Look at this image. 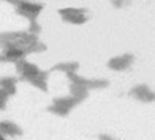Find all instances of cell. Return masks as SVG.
<instances>
[{
	"label": "cell",
	"instance_id": "17",
	"mask_svg": "<svg viewBox=\"0 0 155 140\" xmlns=\"http://www.w3.org/2000/svg\"><path fill=\"white\" fill-rule=\"evenodd\" d=\"M0 140H5V137H3L2 134H0Z\"/></svg>",
	"mask_w": 155,
	"mask_h": 140
},
{
	"label": "cell",
	"instance_id": "13",
	"mask_svg": "<svg viewBox=\"0 0 155 140\" xmlns=\"http://www.w3.org/2000/svg\"><path fill=\"white\" fill-rule=\"evenodd\" d=\"M30 35H33V33H37V32H40V26H38V23L37 21H32V24H30Z\"/></svg>",
	"mask_w": 155,
	"mask_h": 140
},
{
	"label": "cell",
	"instance_id": "10",
	"mask_svg": "<svg viewBox=\"0 0 155 140\" xmlns=\"http://www.w3.org/2000/svg\"><path fill=\"white\" fill-rule=\"evenodd\" d=\"M59 13L65 18V16H71V15H86L84 8H62L59 10Z\"/></svg>",
	"mask_w": 155,
	"mask_h": 140
},
{
	"label": "cell",
	"instance_id": "4",
	"mask_svg": "<svg viewBox=\"0 0 155 140\" xmlns=\"http://www.w3.org/2000/svg\"><path fill=\"white\" fill-rule=\"evenodd\" d=\"M78 103H81L79 99H76L73 96H68V97H57V99H54V105H59V107L65 108V110H71L73 107H76Z\"/></svg>",
	"mask_w": 155,
	"mask_h": 140
},
{
	"label": "cell",
	"instance_id": "6",
	"mask_svg": "<svg viewBox=\"0 0 155 140\" xmlns=\"http://www.w3.org/2000/svg\"><path fill=\"white\" fill-rule=\"evenodd\" d=\"M78 68H79L78 62H62V64L52 67V70H62V72H67V73H76Z\"/></svg>",
	"mask_w": 155,
	"mask_h": 140
},
{
	"label": "cell",
	"instance_id": "8",
	"mask_svg": "<svg viewBox=\"0 0 155 140\" xmlns=\"http://www.w3.org/2000/svg\"><path fill=\"white\" fill-rule=\"evenodd\" d=\"M65 23H71V24H84L87 21L86 15H71V16H65L63 18Z\"/></svg>",
	"mask_w": 155,
	"mask_h": 140
},
{
	"label": "cell",
	"instance_id": "11",
	"mask_svg": "<svg viewBox=\"0 0 155 140\" xmlns=\"http://www.w3.org/2000/svg\"><path fill=\"white\" fill-rule=\"evenodd\" d=\"M29 83H30V85H33V86H37V88H40L41 91H48L46 80H41V78H38V76H35V78H30Z\"/></svg>",
	"mask_w": 155,
	"mask_h": 140
},
{
	"label": "cell",
	"instance_id": "12",
	"mask_svg": "<svg viewBox=\"0 0 155 140\" xmlns=\"http://www.w3.org/2000/svg\"><path fill=\"white\" fill-rule=\"evenodd\" d=\"M49 111H51V113H54V115H59V116H67L70 111L68 110H65V108H62V107H59V105H51V107L48 108Z\"/></svg>",
	"mask_w": 155,
	"mask_h": 140
},
{
	"label": "cell",
	"instance_id": "1",
	"mask_svg": "<svg viewBox=\"0 0 155 140\" xmlns=\"http://www.w3.org/2000/svg\"><path fill=\"white\" fill-rule=\"evenodd\" d=\"M43 10L41 3H30V2H18V13L27 16L30 21H37L38 13Z\"/></svg>",
	"mask_w": 155,
	"mask_h": 140
},
{
	"label": "cell",
	"instance_id": "9",
	"mask_svg": "<svg viewBox=\"0 0 155 140\" xmlns=\"http://www.w3.org/2000/svg\"><path fill=\"white\" fill-rule=\"evenodd\" d=\"M109 85V81L108 80H89V83H87V86H86V89L89 91V89H98V88H106Z\"/></svg>",
	"mask_w": 155,
	"mask_h": 140
},
{
	"label": "cell",
	"instance_id": "7",
	"mask_svg": "<svg viewBox=\"0 0 155 140\" xmlns=\"http://www.w3.org/2000/svg\"><path fill=\"white\" fill-rule=\"evenodd\" d=\"M70 91H71V96L76 97V99H79L81 102L87 97L89 94V91L86 88H82V86H78V85H70Z\"/></svg>",
	"mask_w": 155,
	"mask_h": 140
},
{
	"label": "cell",
	"instance_id": "15",
	"mask_svg": "<svg viewBox=\"0 0 155 140\" xmlns=\"http://www.w3.org/2000/svg\"><path fill=\"white\" fill-rule=\"evenodd\" d=\"M98 138H100V140H116V138H112L108 134H100V137H98Z\"/></svg>",
	"mask_w": 155,
	"mask_h": 140
},
{
	"label": "cell",
	"instance_id": "14",
	"mask_svg": "<svg viewBox=\"0 0 155 140\" xmlns=\"http://www.w3.org/2000/svg\"><path fill=\"white\" fill-rule=\"evenodd\" d=\"M8 97H10V94L6 93L5 89H2V88H0V100H3V102H6V99H8Z\"/></svg>",
	"mask_w": 155,
	"mask_h": 140
},
{
	"label": "cell",
	"instance_id": "2",
	"mask_svg": "<svg viewBox=\"0 0 155 140\" xmlns=\"http://www.w3.org/2000/svg\"><path fill=\"white\" fill-rule=\"evenodd\" d=\"M131 62H133V54H124V56H117V58L111 59L108 62V67L112 70H125L130 67Z\"/></svg>",
	"mask_w": 155,
	"mask_h": 140
},
{
	"label": "cell",
	"instance_id": "3",
	"mask_svg": "<svg viewBox=\"0 0 155 140\" xmlns=\"http://www.w3.org/2000/svg\"><path fill=\"white\" fill-rule=\"evenodd\" d=\"M131 94H135L136 99L143 100V102H152L153 100V93L147 88L146 85H141V86H136L135 89L131 91Z\"/></svg>",
	"mask_w": 155,
	"mask_h": 140
},
{
	"label": "cell",
	"instance_id": "5",
	"mask_svg": "<svg viewBox=\"0 0 155 140\" xmlns=\"http://www.w3.org/2000/svg\"><path fill=\"white\" fill-rule=\"evenodd\" d=\"M16 83H18V80L15 76H3V78H0V88L5 89L10 96H13L16 93V86H15Z\"/></svg>",
	"mask_w": 155,
	"mask_h": 140
},
{
	"label": "cell",
	"instance_id": "16",
	"mask_svg": "<svg viewBox=\"0 0 155 140\" xmlns=\"http://www.w3.org/2000/svg\"><path fill=\"white\" fill-rule=\"evenodd\" d=\"M5 105H6V102H3V100H0V110H3V108H5Z\"/></svg>",
	"mask_w": 155,
	"mask_h": 140
}]
</instances>
